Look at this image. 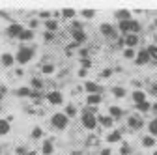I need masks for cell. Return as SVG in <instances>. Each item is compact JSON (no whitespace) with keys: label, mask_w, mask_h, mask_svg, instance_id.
I'll return each mask as SVG.
<instances>
[{"label":"cell","mask_w":157,"mask_h":155,"mask_svg":"<svg viewBox=\"0 0 157 155\" xmlns=\"http://www.w3.org/2000/svg\"><path fill=\"white\" fill-rule=\"evenodd\" d=\"M82 125H84L86 129H94V127H95V118L90 114V110H86V108H84V112H82Z\"/></svg>","instance_id":"1"},{"label":"cell","mask_w":157,"mask_h":155,"mask_svg":"<svg viewBox=\"0 0 157 155\" xmlns=\"http://www.w3.org/2000/svg\"><path fill=\"white\" fill-rule=\"evenodd\" d=\"M52 125L58 129H64L67 125V116L66 114H54L52 116Z\"/></svg>","instance_id":"2"},{"label":"cell","mask_w":157,"mask_h":155,"mask_svg":"<svg viewBox=\"0 0 157 155\" xmlns=\"http://www.w3.org/2000/svg\"><path fill=\"white\" fill-rule=\"evenodd\" d=\"M30 58H32V51L23 47L21 51H19V54H17V62L19 64H26V62H30Z\"/></svg>","instance_id":"3"},{"label":"cell","mask_w":157,"mask_h":155,"mask_svg":"<svg viewBox=\"0 0 157 155\" xmlns=\"http://www.w3.org/2000/svg\"><path fill=\"white\" fill-rule=\"evenodd\" d=\"M116 17L120 19V23H122V21H131V13H129L127 9H118V11H116Z\"/></svg>","instance_id":"4"},{"label":"cell","mask_w":157,"mask_h":155,"mask_svg":"<svg viewBox=\"0 0 157 155\" xmlns=\"http://www.w3.org/2000/svg\"><path fill=\"white\" fill-rule=\"evenodd\" d=\"M150 60V56H148V52H146V49L144 51H140L139 52V56H136V64H139V66H142V64H146Z\"/></svg>","instance_id":"5"},{"label":"cell","mask_w":157,"mask_h":155,"mask_svg":"<svg viewBox=\"0 0 157 155\" xmlns=\"http://www.w3.org/2000/svg\"><path fill=\"white\" fill-rule=\"evenodd\" d=\"M86 92H92L94 95H95V93H97V95H99V93H101V88H99V86H97L95 82H86Z\"/></svg>","instance_id":"6"},{"label":"cell","mask_w":157,"mask_h":155,"mask_svg":"<svg viewBox=\"0 0 157 155\" xmlns=\"http://www.w3.org/2000/svg\"><path fill=\"white\" fill-rule=\"evenodd\" d=\"M125 43H127V47H135L136 43H139V37H136V34H129L127 37H125Z\"/></svg>","instance_id":"7"},{"label":"cell","mask_w":157,"mask_h":155,"mask_svg":"<svg viewBox=\"0 0 157 155\" xmlns=\"http://www.w3.org/2000/svg\"><path fill=\"white\" fill-rule=\"evenodd\" d=\"M71 34H73V37H75V43H81V41L86 40V34H84L82 30H75V32H71Z\"/></svg>","instance_id":"8"},{"label":"cell","mask_w":157,"mask_h":155,"mask_svg":"<svg viewBox=\"0 0 157 155\" xmlns=\"http://www.w3.org/2000/svg\"><path fill=\"white\" fill-rule=\"evenodd\" d=\"M49 101L52 105H58V103H62V95L58 93V92H52V93H49Z\"/></svg>","instance_id":"9"},{"label":"cell","mask_w":157,"mask_h":155,"mask_svg":"<svg viewBox=\"0 0 157 155\" xmlns=\"http://www.w3.org/2000/svg\"><path fill=\"white\" fill-rule=\"evenodd\" d=\"M8 32H10V36H21L23 26H21V25H11V26L8 28Z\"/></svg>","instance_id":"10"},{"label":"cell","mask_w":157,"mask_h":155,"mask_svg":"<svg viewBox=\"0 0 157 155\" xmlns=\"http://www.w3.org/2000/svg\"><path fill=\"white\" fill-rule=\"evenodd\" d=\"M133 101L139 105V103H142V101H146V93L144 92H135L133 93Z\"/></svg>","instance_id":"11"},{"label":"cell","mask_w":157,"mask_h":155,"mask_svg":"<svg viewBox=\"0 0 157 155\" xmlns=\"http://www.w3.org/2000/svg\"><path fill=\"white\" fill-rule=\"evenodd\" d=\"M10 131V122L8 120H0V134H6Z\"/></svg>","instance_id":"12"},{"label":"cell","mask_w":157,"mask_h":155,"mask_svg":"<svg viewBox=\"0 0 157 155\" xmlns=\"http://www.w3.org/2000/svg\"><path fill=\"white\" fill-rule=\"evenodd\" d=\"M129 127H133V129H140V127H142V120H139V118H131V120H129Z\"/></svg>","instance_id":"13"},{"label":"cell","mask_w":157,"mask_h":155,"mask_svg":"<svg viewBox=\"0 0 157 155\" xmlns=\"http://www.w3.org/2000/svg\"><path fill=\"white\" fill-rule=\"evenodd\" d=\"M146 52H148L150 58H155V60H157V47H155V45H150V47L146 49Z\"/></svg>","instance_id":"14"},{"label":"cell","mask_w":157,"mask_h":155,"mask_svg":"<svg viewBox=\"0 0 157 155\" xmlns=\"http://www.w3.org/2000/svg\"><path fill=\"white\" fill-rule=\"evenodd\" d=\"M120 137H122L120 131H112V133L109 134V142H118V140H120Z\"/></svg>","instance_id":"15"},{"label":"cell","mask_w":157,"mask_h":155,"mask_svg":"<svg viewBox=\"0 0 157 155\" xmlns=\"http://www.w3.org/2000/svg\"><path fill=\"white\" fill-rule=\"evenodd\" d=\"M101 32H103L105 36H114V30H112L110 25H101Z\"/></svg>","instance_id":"16"},{"label":"cell","mask_w":157,"mask_h":155,"mask_svg":"<svg viewBox=\"0 0 157 155\" xmlns=\"http://www.w3.org/2000/svg\"><path fill=\"white\" fill-rule=\"evenodd\" d=\"M99 122H101V125H105V127H110V125H112V118H109V116H101Z\"/></svg>","instance_id":"17"},{"label":"cell","mask_w":157,"mask_h":155,"mask_svg":"<svg viewBox=\"0 0 157 155\" xmlns=\"http://www.w3.org/2000/svg\"><path fill=\"white\" fill-rule=\"evenodd\" d=\"M2 64H4V66H11V64H13V56H11V54H4V56H2Z\"/></svg>","instance_id":"18"},{"label":"cell","mask_w":157,"mask_h":155,"mask_svg":"<svg viewBox=\"0 0 157 155\" xmlns=\"http://www.w3.org/2000/svg\"><path fill=\"white\" fill-rule=\"evenodd\" d=\"M19 37H21V40H32V37H34V34H32L30 30H23Z\"/></svg>","instance_id":"19"},{"label":"cell","mask_w":157,"mask_h":155,"mask_svg":"<svg viewBox=\"0 0 157 155\" xmlns=\"http://www.w3.org/2000/svg\"><path fill=\"white\" fill-rule=\"evenodd\" d=\"M99 101H101V97H99L97 93H95V95H90V97H88V103H90V105H97Z\"/></svg>","instance_id":"20"},{"label":"cell","mask_w":157,"mask_h":155,"mask_svg":"<svg viewBox=\"0 0 157 155\" xmlns=\"http://www.w3.org/2000/svg\"><path fill=\"white\" fill-rule=\"evenodd\" d=\"M43 153H45V155H51V153H52V144H51V142H45V144H43Z\"/></svg>","instance_id":"21"},{"label":"cell","mask_w":157,"mask_h":155,"mask_svg":"<svg viewBox=\"0 0 157 155\" xmlns=\"http://www.w3.org/2000/svg\"><path fill=\"white\" fill-rule=\"evenodd\" d=\"M150 133L151 134H157V118L150 122Z\"/></svg>","instance_id":"22"},{"label":"cell","mask_w":157,"mask_h":155,"mask_svg":"<svg viewBox=\"0 0 157 155\" xmlns=\"http://www.w3.org/2000/svg\"><path fill=\"white\" fill-rule=\"evenodd\" d=\"M112 92H114V95H116V97H124V95H125V90H124V88H120V86H118V88H114Z\"/></svg>","instance_id":"23"},{"label":"cell","mask_w":157,"mask_h":155,"mask_svg":"<svg viewBox=\"0 0 157 155\" xmlns=\"http://www.w3.org/2000/svg\"><path fill=\"white\" fill-rule=\"evenodd\" d=\"M136 108H139V110H142V112H146V110L150 108V105H148L146 101H142V103H139V105H136Z\"/></svg>","instance_id":"24"},{"label":"cell","mask_w":157,"mask_h":155,"mask_svg":"<svg viewBox=\"0 0 157 155\" xmlns=\"http://www.w3.org/2000/svg\"><path fill=\"white\" fill-rule=\"evenodd\" d=\"M153 142H155V140H153L151 137H146V138L142 140V144H144V146H148V148H150V146H153Z\"/></svg>","instance_id":"25"},{"label":"cell","mask_w":157,"mask_h":155,"mask_svg":"<svg viewBox=\"0 0 157 155\" xmlns=\"http://www.w3.org/2000/svg\"><path fill=\"white\" fill-rule=\"evenodd\" d=\"M110 114H112V116H116V118H118V116H122V110L118 108V107H112V108H110Z\"/></svg>","instance_id":"26"},{"label":"cell","mask_w":157,"mask_h":155,"mask_svg":"<svg viewBox=\"0 0 157 155\" xmlns=\"http://www.w3.org/2000/svg\"><path fill=\"white\" fill-rule=\"evenodd\" d=\"M32 137H34V138H39V137H41V129H39V127H36V129L32 131Z\"/></svg>","instance_id":"27"},{"label":"cell","mask_w":157,"mask_h":155,"mask_svg":"<svg viewBox=\"0 0 157 155\" xmlns=\"http://www.w3.org/2000/svg\"><path fill=\"white\" fill-rule=\"evenodd\" d=\"M82 15L90 19V17H94V15H95V11H94V9H84V11H82Z\"/></svg>","instance_id":"28"},{"label":"cell","mask_w":157,"mask_h":155,"mask_svg":"<svg viewBox=\"0 0 157 155\" xmlns=\"http://www.w3.org/2000/svg\"><path fill=\"white\" fill-rule=\"evenodd\" d=\"M47 28H49V30H56V28H58L56 21H49V23H47Z\"/></svg>","instance_id":"29"},{"label":"cell","mask_w":157,"mask_h":155,"mask_svg":"<svg viewBox=\"0 0 157 155\" xmlns=\"http://www.w3.org/2000/svg\"><path fill=\"white\" fill-rule=\"evenodd\" d=\"M124 56H125V58H133V56H135V51H133V49H125Z\"/></svg>","instance_id":"30"},{"label":"cell","mask_w":157,"mask_h":155,"mask_svg":"<svg viewBox=\"0 0 157 155\" xmlns=\"http://www.w3.org/2000/svg\"><path fill=\"white\" fill-rule=\"evenodd\" d=\"M62 13H64V15H66V17H69V19H71V17H73V15H75V9H64V11H62Z\"/></svg>","instance_id":"31"},{"label":"cell","mask_w":157,"mask_h":155,"mask_svg":"<svg viewBox=\"0 0 157 155\" xmlns=\"http://www.w3.org/2000/svg\"><path fill=\"white\" fill-rule=\"evenodd\" d=\"M54 71V67L51 66V64H47V66H43V73H52Z\"/></svg>","instance_id":"32"},{"label":"cell","mask_w":157,"mask_h":155,"mask_svg":"<svg viewBox=\"0 0 157 155\" xmlns=\"http://www.w3.org/2000/svg\"><path fill=\"white\" fill-rule=\"evenodd\" d=\"M110 75H112V71H110V69H105V71L101 73V77H103V79H109Z\"/></svg>","instance_id":"33"},{"label":"cell","mask_w":157,"mask_h":155,"mask_svg":"<svg viewBox=\"0 0 157 155\" xmlns=\"http://www.w3.org/2000/svg\"><path fill=\"white\" fill-rule=\"evenodd\" d=\"M66 114H67V116H75V108H73V107H67V108H66Z\"/></svg>","instance_id":"34"},{"label":"cell","mask_w":157,"mask_h":155,"mask_svg":"<svg viewBox=\"0 0 157 155\" xmlns=\"http://www.w3.org/2000/svg\"><path fill=\"white\" fill-rule=\"evenodd\" d=\"M28 93H30L28 88H21V90H19V95H28Z\"/></svg>","instance_id":"35"},{"label":"cell","mask_w":157,"mask_h":155,"mask_svg":"<svg viewBox=\"0 0 157 155\" xmlns=\"http://www.w3.org/2000/svg\"><path fill=\"white\" fill-rule=\"evenodd\" d=\"M129 153H131V151H129V148H127V146H124V148H122V155H129Z\"/></svg>","instance_id":"36"},{"label":"cell","mask_w":157,"mask_h":155,"mask_svg":"<svg viewBox=\"0 0 157 155\" xmlns=\"http://www.w3.org/2000/svg\"><path fill=\"white\" fill-rule=\"evenodd\" d=\"M34 86H36V88H41V81L36 79V81H34Z\"/></svg>","instance_id":"37"},{"label":"cell","mask_w":157,"mask_h":155,"mask_svg":"<svg viewBox=\"0 0 157 155\" xmlns=\"http://www.w3.org/2000/svg\"><path fill=\"white\" fill-rule=\"evenodd\" d=\"M82 66H84V67H90V60H86V58H84V60H82Z\"/></svg>","instance_id":"38"},{"label":"cell","mask_w":157,"mask_h":155,"mask_svg":"<svg viewBox=\"0 0 157 155\" xmlns=\"http://www.w3.org/2000/svg\"><path fill=\"white\" fill-rule=\"evenodd\" d=\"M101 155H110V149H103V151H101Z\"/></svg>","instance_id":"39"},{"label":"cell","mask_w":157,"mask_h":155,"mask_svg":"<svg viewBox=\"0 0 157 155\" xmlns=\"http://www.w3.org/2000/svg\"><path fill=\"white\" fill-rule=\"evenodd\" d=\"M153 93H155V95H157V84H155V86H153Z\"/></svg>","instance_id":"40"}]
</instances>
